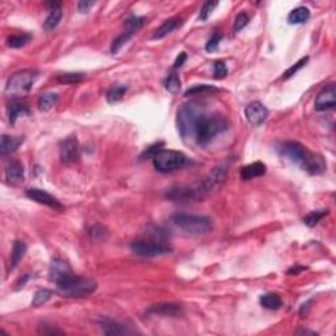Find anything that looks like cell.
<instances>
[{
    "label": "cell",
    "instance_id": "6da1fadb",
    "mask_svg": "<svg viewBox=\"0 0 336 336\" xmlns=\"http://www.w3.org/2000/svg\"><path fill=\"white\" fill-rule=\"evenodd\" d=\"M226 179L225 167H215L214 170L202 178L201 180L193 183L189 187H175L170 188L166 192V197L171 201H200L207 195H210L213 191L222 185Z\"/></svg>",
    "mask_w": 336,
    "mask_h": 336
},
{
    "label": "cell",
    "instance_id": "7a4b0ae2",
    "mask_svg": "<svg viewBox=\"0 0 336 336\" xmlns=\"http://www.w3.org/2000/svg\"><path fill=\"white\" fill-rule=\"evenodd\" d=\"M205 115V107L200 101L183 104L178 111V130L183 139L195 137V129L201 117Z\"/></svg>",
    "mask_w": 336,
    "mask_h": 336
},
{
    "label": "cell",
    "instance_id": "3957f363",
    "mask_svg": "<svg viewBox=\"0 0 336 336\" xmlns=\"http://www.w3.org/2000/svg\"><path fill=\"white\" fill-rule=\"evenodd\" d=\"M229 129V121L221 115H203L195 129V139L200 146H207L217 135Z\"/></svg>",
    "mask_w": 336,
    "mask_h": 336
},
{
    "label": "cell",
    "instance_id": "277c9868",
    "mask_svg": "<svg viewBox=\"0 0 336 336\" xmlns=\"http://www.w3.org/2000/svg\"><path fill=\"white\" fill-rule=\"evenodd\" d=\"M56 284L62 296L71 297V298L72 297L78 298V297L88 296L91 293L96 292L97 289L96 281L75 276L74 273L62 277L61 280L57 281Z\"/></svg>",
    "mask_w": 336,
    "mask_h": 336
},
{
    "label": "cell",
    "instance_id": "5b68a950",
    "mask_svg": "<svg viewBox=\"0 0 336 336\" xmlns=\"http://www.w3.org/2000/svg\"><path fill=\"white\" fill-rule=\"evenodd\" d=\"M171 221L176 227L188 235H205L213 230V221L206 215L187 214V213H175Z\"/></svg>",
    "mask_w": 336,
    "mask_h": 336
},
{
    "label": "cell",
    "instance_id": "8992f818",
    "mask_svg": "<svg viewBox=\"0 0 336 336\" xmlns=\"http://www.w3.org/2000/svg\"><path fill=\"white\" fill-rule=\"evenodd\" d=\"M38 76V71L36 70H24L12 75L7 85H5V95L12 99H20L25 97L30 92L34 81Z\"/></svg>",
    "mask_w": 336,
    "mask_h": 336
},
{
    "label": "cell",
    "instance_id": "52a82bcc",
    "mask_svg": "<svg viewBox=\"0 0 336 336\" xmlns=\"http://www.w3.org/2000/svg\"><path fill=\"white\" fill-rule=\"evenodd\" d=\"M152 163L155 170L163 174L174 172L176 170H180L185 164H188V158L180 151L175 150H160L154 158Z\"/></svg>",
    "mask_w": 336,
    "mask_h": 336
},
{
    "label": "cell",
    "instance_id": "ba28073f",
    "mask_svg": "<svg viewBox=\"0 0 336 336\" xmlns=\"http://www.w3.org/2000/svg\"><path fill=\"white\" fill-rule=\"evenodd\" d=\"M132 251L138 256L143 258H155V256L167 255L172 251V248L158 240H134L130 244Z\"/></svg>",
    "mask_w": 336,
    "mask_h": 336
},
{
    "label": "cell",
    "instance_id": "9c48e42d",
    "mask_svg": "<svg viewBox=\"0 0 336 336\" xmlns=\"http://www.w3.org/2000/svg\"><path fill=\"white\" fill-rule=\"evenodd\" d=\"M60 158L61 162L65 164H72L78 162L80 158V146L75 135H70L62 140L60 146Z\"/></svg>",
    "mask_w": 336,
    "mask_h": 336
},
{
    "label": "cell",
    "instance_id": "30bf717a",
    "mask_svg": "<svg viewBox=\"0 0 336 336\" xmlns=\"http://www.w3.org/2000/svg\"><path fill=\"white\" fill-rule=\"evenodd\" d=\"M315 111L327 112L335 109L336 107V85L335 83H330L318 93L314 103Z\"/></svg>",
    "mask_w": 336,
    "mask_h": 336
},
{
    "label": "cell",
    "instance_id": "8fae6325",
    "mask_svg": "<svg viewBox=\"0 0 336 336\" xmlns=\"http://www.w3.org/2000/svg\"><path fill=\"white\" fill-rule=\"evenodd\" d=\"M299 167L310 175H322L327 170V164H326L323 156L309 151V150H307L306 155L301 162Z\"/></svg>",
    "mask_w": 336,
    "mask_h": 336
},
{
    "label": "cell",
    "instance_id": "7c38bea8",
    "mask_svg": "<svg viewBox=\"0 0 336 336\" xmlns=\"http://www.w3.org/2000/svg\"><path fill=\"white\" fill-rule=\"evenodd\" d=\"M268 109L260 101H252L244 108V116L252 126L262 125L268 119Z\"/></svg>",
    "mask_w": 336,
    "mask_h": 336
},
{
    "label": "cell",
    "instance_id": "4fadbf2b",
    "mask_svg": "<svg viewBox=\"0 0 336 336\" xmlns=\"http://www.w3.org/2000/svg\"><path fill=\"white\" fill-rule=\"evenodd\" d=\"M25 195L29 197L30 200H33L36 202L42 203V205H46V206L52 207L54 210H63V205L56 199L54 196H52L50 193L45 192L40 188H29L26 189Z\"/></svg>",
    "mask_w": 336,
    "mask_h": 336
},
{
    "label": "cell",
    "instance_id": "5bb4252c",
    "mask_svg": "<svg viewBox=\"0 0 336 336\" xmlns=\"http://www.w3.org/2000/svg\"><path fill=\"white\" fill-rule=\"evenodd\" d=\"M307 148L301 144L299 142H296V140H288V142H285L281 146V154L284 156H286L288 159H290L293 163H296V164H301V162L303 160L305 155H306Z\"/></svg>",
    "mask_w": 336,
    "mask_h": 336
},
{
    "label": "cell",
    "instance_id": "9a60e30c",
    "mask_svg": "<svg viewBox=\"0 0 336 336\" xmlns=\"http://www.w3.org/2000/svg\"><path fill=\"white\" fill-rule=\"evenodd\" d=\"M146 314L148 315H167V317H179L183 314V307L179 303L164 302V303H155L151 305L146 310Z\"/></svg>",
    "mask_w": 336,
    "mask_h": 336
},
{
    "label": "cell",
    "instance_id": "2e32d148",
    "mask_svg": "<svg viewBox=\"0 0 336 336\" xmlns=\"http://www.w3.org/2000/svg\"><path fill=\"white\" fill-rule=\"evenodd\" d=\"M99 325L100 329L103 330V333L105 335H130V334L135 333V331L130 329L129 326L120 323V322L112 321V319H103V321H100Z\"/></svg>",
    "mask_w": 336,
    "mask_h": 336
},
{
    "label": "cell",
    "instance_id": "e0dca14e",
    "mask_svg": "<svg viewBox=\"0 0 336 336\" xmlns=\"http://www.w3.org/2000/svg\"><path fill=\"white\" fill-rule=\"evenodd\" d=\"M5 181L9 185H19L24 181V166L19 160H11L5 166Z\"/></svg>",
    "mask_w": 336,
    "mask_h": 336
},
{
    "label": "cell",
    "instance_id": "ac0fdd59",
    "mask_svg": "<svg viewBox=\"0 0 336 336\" xmlns=\"http://www.w3.org/2000/svg\"><path fill=\"white\" fill-rule=\"evenodd\" d=\"M72 273V270L68 267L66 262H63L62 259L57 258L53 259L52 264H50V269H49V277H50V280L53 281H58L61 280L62 277L67 276V274Z\"/></svg>",
    "mask_w": 336,
    "mask_h": 336
},
{
    "label": "cell",
    "instance_id": "d6986e66",
    "mask_svg": "<svg viewBox=\"0 0 336 336\" xmlns=\"http://www.w3.org/2000/svg\"><path fill=\"white\" fill-rule=\"evenodd\" d=\"M267 172V166L262 162H255L248 164V166H244L242 170H240V178L243 180H251V179L259 178V176H263V175Z\"/></svg>",
    "mask_w": 336,
    "mask_h": 336
},
{
    "label": "cell",
    "instance_id": "ffe728a7",
    "mask_svg": "<svg viewBox=\"0 0 336 336\" xmlns=\"http://www.w3.org/2000/svg\"><path fill=\"white\" fill-rule=\"evenodd\" d=\"M22 142H24V137H12L4 134L1 135V142H0V154L3 156L9 155L19 148Z\"/></svg>",
    "mask_w": 336,
    "mask_h": 336
},
{
    "label": "cell",
    "instance_id": "44dd1931",
    "mask_svg": "<svg viewBox=\"0 0 336 336\" xmlns=\"http://www.w3.org/2000/svg\"><path fill=\"white\" fill-rule=\"evenodd\" d=\"M26 252V244L22 242V240H15L13 243V247H12L11 252V259H9V263H8V272H11L19 266V263L21 262V259L24 258Z\"/></svg>",
    "mask_w": 336,
    "mask_h": 336
},
{
    "label": "cell",
    "instance_id": "7402d4cb",
    "mask_svg": "<svg viewBox=\"0 0 336 336\" xmlns=\"http://www.w3.org/2000/svg\"><path fill=\"white\" fill-rule=\"evenodd\" d=\"M8 112V119L12 125H15L17 119L22 117V116H29L30 109L29 107L24 103H20V101H15V103H11L7 108Z\"/></svg>",
    "mask_w": 336,
    "mask_h": 336
},
{
    "label": "cell",
    "instance_id": "603a6c76",
    "mask_svg": "<svg viewBox=\"0 0 336 336\" xmlns=\"http://www.w3.org/2000/svg\"><path fill=\"white\" fill-rule=\"evenodd\" d=\"M180 21L181 20L179 19V17H172V19L166 20V21L163 22L162 25L159 26L158 29L154 32V34H152V40H162V38H164L166 36H168L172 30H175L179 25H180Z\"/></svg>",
    "mask_w": 336,
    "mask_h": 336
},
{
    "label": "cell",
    "instance_id": "cb8c5ba5",
    "mask_svg": "<svg viewBox=\"0 0 336 336\" xmlns=\"http://www.w3.org/2000/svg\"><path fill=\"white\" fill-rule=\"evenodd\" d=\"M310 17V9L307 7H298L294 8L288 16V21L289 24H303V22H306Z\"/></svg>",
    "mask_w": 336,
    "mask_h": 336
},
{
    "label": "cell",
    "instance_id": "d4e9b609",
    "mask_svg": "<svg viewBox=\"0 0 336 336\" xmlns=\"http://www.w3.org/2000/svg\"><path fill=\"white\" fill-rule=\"evenodd\" d=\"M260 303L263 307H266L268 310H278L282 306V299L276 293H268L260 298Z\"/></svg>",
    "mask_w": 336,
    "mask_h": 336
},
{
    "label": "cell",
    "instance_id": "484cf974",
    "mask_svg": "<svg viewBox=\"0 0 336 336\" xmlns=\"http://www.w3.org/2000/svg\"><path fill=\"white\" fill-rule=\"evenodd\" d=\"M57 101H58V95L57 93L45 92L38 99V108H40V111L48 112L56 105Z\"/></svg>",
    "mask_w": 336,
    "mask_h": 336
},
{
    "label": "cell",
    "instance_id": "4316f807",
    "mask_svg": "<svg viewBox=\"0 0 336 336\" xmlns=\"http://www.w3.org/2000/svg\"><path fill=\"white\" fill-rule=\"evenodd\" d=\"M62 16H63V12H62V9H61V7H57V8L50 9V13H49V16L46 17V20H45V22H44L45 29L53 30L54 28H57V25H58L61 20H62Z\"/></svg>",
    "mask_w": 336,
    "mask_h": 336
},
{
    "label": "cell",
    "instance_id": "83f0119b",
    "mask_svg": "<svg viewBox=\"0 0 336 336\" xmlns=\"http://www.w3.org/2000/svg\"><path fill=\"white\" fill-rule=\"evenodd\" d=\"M32 34L29 33H21V34H13L11 37L7 38V45L12 49H20L22 46H25L26 44H29L32 40Z\"/></svg>",
    "mask_w": 336,
    "mask_h": 336
},
{
    "label": "cell",
    "instance_id": "f1b7e54d",
    "mask_svg": "<svg viewBox=\"0 0 336 336\" xmlns=\"http://www.w3.org/2000/svg\"><path fill=\"white\" fill-rule=\"evenodd\" d=\"M329 214V210H314L303 217V223L309 227H314L319 222Z\"/></svg>",
    "mask_w": 336,
    "mask_h": 336
},
{
    "label": "cell",
    "instance_id": "f546056e",
    "mask_svg": "<svg viewBox=\"0 0 336 336\" xmlns=\"http://www.w3.org/2000/svg\"><path fill=\"white\" fill-rule=\"evenodd\" d=\"M84 79V74L81 72H63L57 76V80L62 84H76Z\"/></svg>",
    "mask_w": 336,
    "mask_h": 336
},
{
    "label": "cell",
    "instance_id": "4dcf8cb0",
    "mask_svg": "<svg viewBox=\"0 0 336 336\" xmlns=\"http://www.w3.org/2000/svg\"><path fill=\"white\" fill-rule=\"evenodd\" d=\"M88 235L92 240H96V242H101V240L107 239L108 238V230L105 226L96 223V225L91 226L88 229Z\"/></svg>",
    "mask_w": 336,
    "mask_h": 336
},
{
    "label": "cell",
    "instance_id": "1f68e13d",
    "mask_svg": "<svg viewBox=\"0 0 336 336\" xmlns=\"http://www.w3.org/2000/svg\"><path fill=\"white\" fill-rule=\"evenodd\" d=\"M128 88H129L128 85H116V87L109 89L107 93L108 103L115 104V103H117V101H120V100L124 97V95L126 93Z\"/></svg>",
    "mask_w": 336,
    "mask_h": 336
},
{
    "label": "cell",
    "instance_id": "d6a6232c",
    "mask_svg": "<svg viewBox=\"0 0 336 336\" xmlns=\"http://www.w3.org/2000/svg\"><path fill=\"white\" fill-rule=\"evenodd\" d=\"M53 294H54V293H53L52 290H49V289H40V290H37L36 294H34L32 305H33L34 307L42 306V305H45L48 301H50Z\"/></svg>",
    "mask_w": 336,
    "mask_h": 336
},
{
    "label": "cell",
    "instance_id": "836d02e7",
    "mask_svg": "<svg viewBox=\"0 0 336 336\" xmlns=\"http://www.w3.org/2000/svg\"><path fill=\"white\" fill-rule=\"evenodd\" d=\"M180 85H181L180 78H179V75L175 74V72L168 75L166 78V80H164V87H166V89L168 92L174 93V95H176V93L180 91Z\"/></svg>",
    "mask_w": 336,
    "mask_h": 336
},
{
    "label": "cell",
    "instance_id": "e575fe53",
    "mask_svg": "<svg viewBox=\"0 0 336 336\" xmlns=\"http://www.w3.org/2000/svg\"><path fill=\"white\" fill-rule=\"evenodd\" d=\"M209 92H218V88L213 87V85L207 84H199L195 85L192 88H189L188 91H185L184 96H193V95H205Z\"/></svg>",
    "mask_w": 336,
    "mask_h": 336
},
{
    "label": "cell",
    "instance_id": "d590c367",
    "mask_svg": "<svg viewBox=\"0 0 336 336\" xmlns=\"http://www.w3.org/2000/svg\"><path fill=\"white\" fill-rule=\"evenodd\" d=\"M132 36H133V33L129 32V30H126L125 33L120 34L119 37L115 38V41H113V44H112V46H111V52L113 53V54H117V53L121 50L122 46H124V45H125L126 42L132 38Z\"/></svg>",
    "mask_w": 336,
    "mask_h": 336
},
{
    "label": "cell",
    "instance_id": "8d00e7d4",
    "mask_svg": "<svg viewBox=\"0 0 336 336\" xmlns=\"http://www.w3.org/2000/svg\"><path fill=\"white\" fill-rule=\"evenodd\" d=\"M144 17H139V16H133V17H130V19L126 20V26H128V29L132 33H135L137 30H139L142 26L144 25Z\"/></svg>",
    "mask_w": 336,
    "mask_h": 336
},
{
    "label": "cell",
    "instance_id": "74e56055",
    "mask_svg": "<svg viewBox=\"0 0 336 336\" xmlns=\"http://www.w3.org/2000/svg\"><path fill=\"white\" fill-rule=\"evenodd\" d=\"M218 5V1H206V3L203 4L202 8H201V11H200V16L199 19L201 21H206L209 19V16L211 15V12L214 11V8Z\"/></svg>",
    "mask_w": 336,
    "mask_h": 336
},
{
    "label": "cell",
    "instance_id": "f35d334b",
    "mask_svg": "<svg viewBox=\"0 0 336 336\" xmlns=\"http://www.w3.org/2000/svg\"><path fill=\"white\" fill-rule=\"evenodd\" d=\"M221 40H222V34L218 33V32H215V33L210 37V40L207 41L206 45H205V50H206L207 53L217 52Z\"/></svg>",
    "mask_w": 336,
    "mask_h": 336
},
{
    "label": "cell",
    "instance_id": "ab89813d",
    "mask_svg": "<svg viewBox=\"0 0 336 336\" xmlns=\"http://www.w3.org/2000/svg\"><path fill=\"white\" fill-rule=\"evenodd\" d=\"M307 61H309V57H305V58H302V60H301V61H298V62H297L296 65H293V66L290 67V68H288V70L285 71L284 75H282V78H284V79H289V78H290V76H293V75L296 74L297 71L301 70V68H302V67L305 66V65H306Z\"/></svg>",
    "mask_w": 336,
    "mask_h": 336
},
{
    "label": "cell",
    "instance_id": "60d3db41",
    "mask_svg": "<svg viewBox=\"0 0 336 336\" xmlns=\"http://www.w3.org/2000/svg\"><path fill=\"white\" fill-rule=\"evenodd\" d=\"M248 21H250V17H248V15L246 13V12H242V13H239V15L235 17V21H234V32H239V30H242L244 28V26L247 25Z\"/></svg>",
    "mask_w": 336,
    "mask_h": 336
},
{
    "label": "cell",
    "instance_id": "b9f144b4",
    "mask_svg": "<svg viewBox=\"0 0 336 336\" xmlns=\"http://www.w3.org/2000/svg\"><path fill=\"white\" fill-rule=\"evenodd\" d=\"M163 142H159V143H155L152 144V146H150V147L147 148V150H144L143 154L140 155V160H144V159H148V158H154V156L158 154L160 150H162V146H163Z\"/></svg>",
    "mask_w": 336,
    "mask_h": 336
},
{
    "label": "cell",
    "instance_id": "7bdbcfd3",
    "mask_svg": "<svg viewBox=\"0 0 336 336\" xmlns=\"http://www.w3.org/2000/svg\"><path fill=\"white\" fill-rule=\"evenodd\" d=\"M38 333L44 334V335H62L63 331L60 329H57L54 326L52 325H41L38 327Z\"/></svg>",
    "mask_w": 336,
    "mask_h": 336
},
{
    "label": "cell",
    "instance_id": "ee69618b",
    "mask_svg": "<svg viewBox=\"0 0 336 336\" xmlns=\"http://www.w3.org/2000/svg\"><path fill=\"white\" fill-rule=\"evenodd\" d=\"M214 76L215 79H223L227 75V67H226V63L222 62V61H218L214 63Z\"/></svg>",
    "mask_w": 336,
    "mask_h": 336
},
{
    "label": "cell",
    "instance_id": "f6af8a7d",
    "mask_svg": "<svg viewBox=\"0 0 336 336\" xmlns=\"http://www.w3.org/2000/svg\"><path fill=\"white\" fill-rule=\"evenodd\" d=\"M95 5V1H88V0H83V1H79L78 4V11L80 13H85V12H88L91 8Z\"/></svg>",
    "mask_w": 336,
    "mask_h": 336
},
{
    "label": "cell",
    "instance_id": "bcb514c9",
    "mask_svg": "<svg viewBox=\"0 0 336 336\" xmlns=\"http://www.w3.org/2000/svg\"><path fill=\"white\" fill-rule=\"evenodd\" d=\"M29 278H30V274H24V276H22L21 278H20V280L17 281V282H16V286H15L16 290H20V289L24 288V286H25L26 282H28V280H29Z\"/></svg>",
    "mask_w": 336,
    "mask_h": 336
},
{
    "label": "cell",
    "instance_id": "7dc6e473",
    "mask_svg": "<svg viewBox=\"0 0 336 336\" xmlns=\"http://www.w3.org/2000/svg\"><path fill=\"white\" fill-rule=\"evenodd\" d=\"M187 61V54L185 53H181L180 56L176 58V61H175L174 63V68H179V67H181L183 65H184V62Z\"/></svg>",
    "mask_w": 336,
    "mask_h": 336
},
{
    "label": "cell",
    "instance_id": "c3c4849f",
    "mask_svg": "<svg viewBox=\"0 0 336 336\" xmlns=\"http://www.w3.org/2000/svg\"><path fill=\"white\" fill-rule=\"evenodd\" d=\"M306 269V267H299V266H296L293 267V268H290V269L288 270V274H298L299 272H302V270Z\"/></svg>",
    "mask_w": 336,
    "mask_h": 336
}]
</instances>
